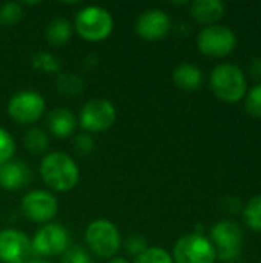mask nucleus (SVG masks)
Masks as SVG:
<instances>
[{
    "label": "nucleus",
    "mask_w": 261,
    "mask_h": 263,
    "mask_svg": "<svg viewBox=\"0 0 261 263\" xmlns=\"http://www.w3.org/2000/svg\"><path fill=\"white\" fill-rule=\"evenodd\" d=\"M15 154V142L12 136L0 126V165L5 162L12 160Z\"/></svg>",
    "instance_id": "nucleus-26"
},
{
    "label": "nucleus",
    "mask_w": 261,
    "mask_h": 263,
    "mask_svg": "<svg viewBox=\"0 0 261 263\" xmlns=\"http://www.w3.org/2000/svg\"><path fill=\"white\" fill-rule=\"evenodd\" d=\"M260 263H261V262H260Z\"/></svg>",
    "instance_id": "nucleus-33"
},
{
    "label": "nucleus",
    "mask_w": 261,
    "mask_h": 263,
    "mask_svg": "<svg viewBox=\"0 0 261 263\" xmlns=\"http://www.w3.org/2000/svg\"><path fill=\"white\" fill-rule=\"evenodd\" d=\"M85 243L94 256L112 259L122 245L120 231L111 220L97 219L88 225L85 231Z\"/></svg>",
    "instance_id": "nucleus-4"
},
{
    "label": "nucleus",
    "mask_w": 261,
    "mask_h": 263,
    "mask_svg": "<svg viewBox=\"0 0 261 263\" xmlns=\"http://www.w3.org/2000/svg\"><path fill=\"white\" fill-rule=\"evenodd\" d=\"M209 83L212 92L226 103H237L248 92L245 72L232 63L217 65L211 72Z\"/></svg>",
    "instance_id": "nucleus-2"
},
{
    "label": "nucleus",
    "mask_w": 261,
    "mask_h": 263,
    "mask_svg": "<svg viewBox=\"0 0 261 263\" xmlns=\"http://www.w3.org/2000/svg\"><path fill=\"white\" fill-rule=\"evenodd\" d=\"M31 182V170L18 160H9L0 165V188L18 191Z\"/></svg>",
    "instance_id": "nucleus-14"
},
{
    "label": "nucleus",
    "mask_w": 261,
    "mask_h": 263,
    "mask_svg": "<svg viewBox=\"0 0 261 263\" xmlns=\"http://www.w3.org/2000/svg\"><path fill=\"white\" fill-rule=\"evenodd\" d=\"M171 31V18L162 9H148L135 22V32L146 42L165 39Z\"/></svg>",
    "instance_id": "nucleus-13"
},
{
    "label": "nucleus",
    "mask_w": 261,
    "mask_h": 263,
    "mask_svg": "<svg viewBox=\"0 0 261 263\" xmlns=\"http://www.w3.org/2000/svg\"><path fill=\"white\" fill-rule=\"evenodd\" d=\"M172 80L174 83L185 91H195L200 88L203 82V74L202 71L191 63H182L178 65L174 72H172Z\"/></svg>",
    "instance_id": "nucleus-17"
},
{
    "label": "nucleus",
    "mask_w": 261,
    "mask_h": 263,
    "mask_svg": "<svg viewBox=\"0 0 261 263\" xmlns=\"http://www.w3.org/2000/svg\"><path fill=\"white\" fill-rule=\"evenodd\" d=\"M245 109L254 117H261V83L248 91L245 99Z\"/></svg>",
    "instance_id": "nucleus-27"
},
{
    "label": "nucleus",
    "mask_w": 261,
    "mask_h": 263,
    "mask_svg": "<svg viewBox=\"0 0 261 263\" xmlns=\"http://www.w3.org/2000/svg\"><path fill=\"white\" fill-rule=\"evenodd\" d=\"M23 214L34 223H49L58 213V202L49 191L32 190L22 199Z\"/></svg>",
    "instance_id": "nucleus-11"
},
{
    "label": "nucleus",
    "mask_w": 261,
    "mask_h": 263,
    "mask_svg": "<svg viewBox=\"0 0 261 263\" xmlns=\"http://www.w3.org/2000/svg\"><path fill=\"white\" fill-rule=\"evenodd\" d=\"M23 15V8L17 2H8L0 6V25L12 26L15 25Z\"/></svg>",
    "instance_id": "nucleus-23"
},
{
    "label": "nucleus",
    "mask_w": 261,
    "mask_h": 263,
    "mask_svg": "<svg viewBox=\"0 0 261 263\" xmlns=\"http://www.w3.org/2000/svg\"><path fill=\"white\" fill-rule=\"evenodd\" d=\"M245 223L252 230L261 233V194L252 197L243 208Z\"/></svg>",
    "instance_id": "nucleus-21"
},
{
    "label": "nucleus",
    "mask_w": 261,
    "mask_h": 263,
    "mask_svg": "<svg viewBox=\"0 0 261 263\" xmlns=\"http://www.w3.org/2000/svg\"><path fill=\"white\" fill-rule=\"evenodd\" d=\"M72 31H74L72 23L63 17H58V18H54L52 22H49V25L46 26V31H45V37H46L48 43H51L54 46H60V45H65L66 42H69V39L72 37Z\"/></svg>",
    "instance_id": "nucleus-18"
},
{
    "label": "nucleus",
    "mask_w": 261,
    "mask_h": 263,
    "mask_svg": "<svg viewBox=\"0 0 261 263\" xmlns=\"http://www.w3.org/2000/svg\"><path fill=\"white\" fill-rule=\"evenodd\" d=\"M40 176L52 191L68 193L77 186L80 170L69 154L54 151L43 157L40 163Z\"/></svg>",
    "instance_id": "nucleus-1"
},
{
    "label": "nucleus",
    "mask_w": 261,
    "mask_h": 263,
    "mask_svg": "<svg viewBox=\"0 0 261 263\" xmlns=\"http://www.w3.org/2000/svg\"><path fill=\"white\" fill-rule=\"evenodd\" d=\"M48 131L57 139H68L74 136L77 128V119L68 108H55L46 117Z\"/></svg>",
    "instance_id": "nucleus-15"
},
{
    "label": "nucleus",
    "mask_w": 261,
    "mask_h": 263,
    "mask_svg": "<svg viewBox=\"0 0 261 263\" xmlns=\"http://www.w3.org/2000/svg\"><path fill=\"white\" fill-rule=\"evenodd\" d=\"M106 263H131L128 259H125V257H112V259H109Z\"/></svg>",
    "instance_id": "nucleus-32"
},
{
    "label": "nucleus",
    "mask_w": 261,
    "mask_h": 263,
    "mask_svg": "<svg viewBox=\"0 0 261 263\" xmlns=\"http://www.w3.org/2000/svg\"><path fill=\"white\" fill-rule=\"evenodd\" d=\"M55 85H57V91L62 96H66V97H75V96L82 94V91L85 88L83 79L80 76L74 74V72L58 74Z\"/></svg>",
    "instance_id": "nucleus-20"
},
{
    "label": "nucleus",
    "mask_w": 261,
    "mask_h": 263,
    "mask_svg": "<svg viewBox=\"0 0 261 263\" xmlns=\"http://www.w3.org/2000/svg\"><path fill=\"white\" fill-rule=\"evenodd\" d=\"M148 242L142 234H131L129 237H126L125 240V250L128 251L129 256L132 257H138L140 254H143L148 250Z\"/></svg>",
    "instance_id": "nucleus-28"
},
{
    "label": "nucleus",
    "mask_w": 261,
    "mask_h": 263,
    "mask_svg": "<svg viewBox=\"0 0 261 263\" xmlns=\"http://www.w3.org/2000/svg\"><path fill=\"white\" fill-rule=\"evenodd\" d=\"M32 66L35 69H40L43 72H49V74H58L60 72V62L58 59L46 51L37 52L32 57Z\"/></svg>",
    "instance_id": "nucleus-22"
},
{
    "label": "nucleus",
    "mask_w": 261,
    "mask_h": 263,
    "mask_svg": "<svg viewBox=\"0 0 261 263\" xmlns=\"http://www.w3.org/2000/svg\"><path fill=\"white\" fill-rule=\"evenodd\" d=\"M25 263H51L49 260L43 259V257H37V256H32L31 259H28Z\"/></svg>",
    "instance_id": "nucleus-31"
},
{
    "label": "nucleus",
    "mask_w": 261,
    "mask_h": 263,
    "mask_svg": "<svg viewBox=\"0 0 261 263\" xmlns=\"http://www.w3.org/2000/svg\"><path fill=\"white\" fill-rule=\"evenodd\" d=\"M174 263H215L217 253L208 237L192 233L180 237L172 251Z\"/></svg>",
    "instance_id": "nucleus-6"
},
{
    "label": "nucleus",
    "mask_w": 261,
    "mask_h": 263,
    "mask_svg": "<svg viewBox=\"0 0 261 263\" xmlns=\"http://www.w3.org/2000/svg\"><path fill=\"white\" fill-rule=\"evenodd\" d=\"M209 240L215 248L217 257L228 262L238 256L243 242V233L237 223L231 220H222L211 228Z\"/></svg>",
    "instance_id": "nucleus-10"
},
{
    "label": "nucleus",
    "mask_w": 261,
    "mask_h": 263,
    "mask_svg": "<svg viewBox=\"0 0 261 263\" xmlns=\"http://www.w3.org/2000/svg\"><path fill=\"white\" fill-rule=\"evenodd\" d=\"M8 116L20 125L35 123L46 109V102L35 91H20L8 102Z\"/></svg>",
    "instance_id": "nucleus-8"
},
{
    "label": "nucleus",
    "mask_w": 261,
    "mask_h": 263,
    "mask_svg": "<svg viewBox=\"0 0 261 263\" xmlns=\"http://www.w3.org/2000/svg\"><path fill=\"white\" fill-rule=\"evenodd\" d=\"M237 45L234 31L223 25L205 26L197 35V46L202 54L214 59L228 57Z\"/></svg>",
    "instance_id": "nucleus-7"
},
{
    "label": "nucleus",
    "mask_w": 261,
    "mask_h": 263,
    "mask_svg": "<svg viewBox=\"0 0 261 263\" xmlns=\"http://www.w3.org/2000/svg\"><path fill=\"white\" fill-rule=\"evenodd\" d=\"M23 145L32 154H43L49 146V136L42 128L32 126L23 134Z\"/></svg>",
    "instance_id": "nucleus-19"
},
{
    "label": "nucleus",
    "mask_w": 261,
    "mask_h": 263,
    "mask_svg": "<svg viewBox=\"0 0 261 263\" xmlns=\"http://www.w3.org/2000/svg\"><path fill=\"white\" fill-rule=\"evenodd\" d=\"M191 15L195 22L212 26L225 15V5L220 0H195L191 5Z\"/></svg>",
    "instance_id": "nucleus-16"
},
{
    "label": "nucleus",
    "mask_w": 261,
    "mask_h": 263,
    "mask_svg": "<svg viewBox=\"0 0 261 263\" xmlns=\"http://www.w3.org/2000/svg\"><path fill=\"white\" fill-rule=\"evenodd\" d=\"M74 28L83 40L102 42L111 35L114 20L111 12L102 6H85L77 12Z\"/></svg>",
    "instance_id": "nucleus-3"
},
{
    "label": "nucleus",
    "mask_w": 261,
    "mask_h": 263,
    "mask_svg": "<svg viewBox=\"0 0 261 263\" xmlns=\"http://www.w3.org/2000/svg\"><path fill=\"white\" fill-rule=\"evenodd\" d=\"M32 256L31 240L23 231L15 228L0 231V262L25 263Z\"/></svg>",
    "instance_id": "nucleus-12"
},
{
    "label": "nucleus",
    "mask_w": 261,
    "mask_h": 263,
    "mask_svg": "<svg viewBox=\"0 0 261 263\" xmlns=\"http://www.w3.org/2000/svg\"><path fill=\"white\" fill-rule=\"evenodd\" d=\"M97 65H98V57H97V54L91 52V54H88V55L85 57V63H83L85 69H92V68H95Z\"/></svg>",
    "instance_id": "nucleus-30"
},
{
    "label": "nucleus",
    "mask_w": 261,
    "mask_h": 263,
    "mask_svg": "<svg viewBox=\"0 0 261 263\" xmlns=\"http://www.w3.org/2000/svg\"><path fill=\"white\" fill-rule=\"evenodd\" d=\"M117 119L115 106L106 99H91L88 100L78 116L80 126L91 133H103L109 129Z\"/></svg>",
    "instance_id": "nucleus-9"
},
{
    "label": "nucleus",
    "mask_w": 261,
    "mask_h": 263,
    "mask_svg": "<svg viewBox=\"0 0 261 263\" xmlns=\"http://www.w3.org/2000/svg\"><path fill=\"white\" fill-rule=\"evenodd\" d=\"M71 247V236L68 230L58 223L42 225L31 239L32 254L37 257H55L62 256Z\"/></svg>",
    "instance_id": "nucleus-5"
},
{
    "label": "nucleus",
    "mask_w": 261,
    "mask_h": 263,
    "mask_svg": "<svg viewBox=\"0 0 261 263\" xmlns=\"http://www.w3.org/2000/svg\"><path fill=\"white\" fill-rule=\"evenodd\" d=\"M72 146H74V151L78 154V156H88L94 151L95 148V142L92 139L91 134L88 133H83V134H78L74 137L72 140Z\"/></svg>",
    "instance_id": "nucleus-29"
},
{
    "label": "nucleus",
    "mask_w": 261,
    "mask_h": 263,
    "mask_svg": "<svg viewBox=\"0 0 261 263\" xmlns=\"http://www.w3.org/2000/svg\"><path fill=\"white\" fill-rule=\"evenodd\" d=\"M62 263H95L92 256L80 245H71L63 254H62Z\"/></svg>",
    "instance_id": "nucleus-25"
},
{
    "label": "nucleus",
    "mask_w": 261,
    "mask_h": 263,
    "mask_svg": "<svg viewBox=\"0 0 261 263\" xmlns=\"http://www.w3.org/2000/svg\"><path fill=\"white\" fill-rule=\"evenodd\" d=\"M134 263H174V259L166 250L160 247H149L143 254L135 257Z\"/></svg>",
    "instance_id": "nucleus-24"
}]
</instances>
